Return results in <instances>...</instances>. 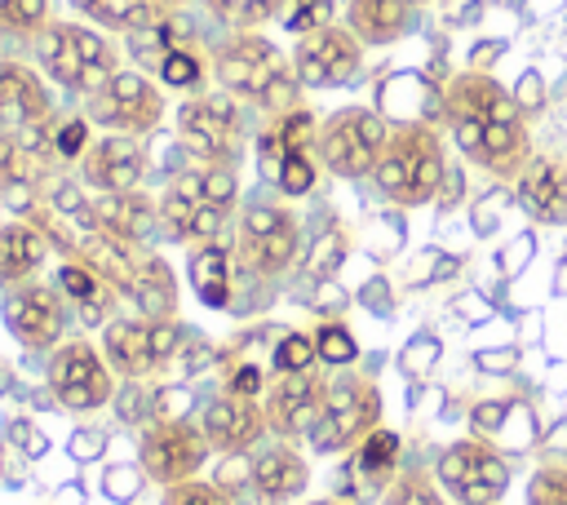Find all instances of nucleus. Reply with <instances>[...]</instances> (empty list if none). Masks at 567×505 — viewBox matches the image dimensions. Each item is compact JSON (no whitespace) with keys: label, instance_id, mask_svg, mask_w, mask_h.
<instances>
[{"label":"nucleus","instance_id":"31","mask_svg":"<svg viewBox=\"0 0 567 505\" xmlns=\"http://www.w3.org/2000/svg\"><path fill=\"white\" fill-rule=\"evenodd\" d=\"M208 58L190 44V40H182V44H173L168 53H164V62L155 66V80L164 84V89H177V93H199L204 89V80H208Z\"/></svg>","mask_w":567,"mask_h":505},{"label":"nucleus","instance_id":"56","mask_svg":"<svg viewBox=\"0 0 567 505\" xmlns=\"http://www.w3.org/2000/svg\"><path fill=\"white\" fill-rule=\"evenodd\" d=\"M527 252H532V235H518L505 252H501V266H505V275H518L523 266H527Z\"/></svg>","mask_w":567,"mask_h":505},{"label":"nucleus","instance_id":"12","mask_svg":"<svg viewBox=\"0 0 567 505\" xmlns=\"http://www.w3.org/2000/svg\"><path fill=\"white\" fill-rule=\"evenodd\" d=\"M208 452H213L208 434L186 416H155L137 439V465L159 487L199 478Z\"/></svg>","mask_w":567,"mask_h":505},{"label":"nucleus","instance_id":"4","mask_svg":"<svg viewBox=\"0 0 567 505\" xmlns=\"http://www.w3.org/2000/svg\"><path fill=\"white\" fill-rule=\"evenodd\" d=\"M40 66L44 75L66 89V93H97L115 71H120V53L115 44L102 35V27H84V22H53L40 35Z\"/></svg>","mask_w":567,"mask_h":505},{"label":"nucleus","instance_id":"37","mask_svg":"<svg viewBox=\"0 0 567 505\" xmlns=\"http://www.w3.org/2000/svg\"><path fill=\"white\" fill-rule=\"evenodd\" d=\"M315 350H319V363H332V368H341V363H354V354H359V341L350 337V328H346V323H337V319H323V323L315 328Z\"/></svg>","mask_w":567,"mask_h":505},{"label":"nucleus","instance_id":"3","mask_svg":"<svg viewBox=\"0 0 567 505\" xmlns=\"http://www.w3.org/2000/svg\"><path fill=\"white\" fill-rule=\"evenodd\" d=\"M443 173H447V155H443V137L434 124H425V120L390 124L385 151L372 168V182L390 204H399V208L434 204Z\"/></svg>","mask_w":567,"mask_h":505},{"label":"nucleus","instance_id":"15","mask_svg":"<svg viewBox=\"0 0 567 505\" xmlns=\"http://www.w3.org/2000/svg\"><path fill=\"white\" fill-rule=\"evenodd\" d=\"M159 221L164 230L177 239V244H213L226 221H230V208H221L208 190H204V177L199 168H186V173H173V182L164 186V199H159Z\"/></svg>","mask_w":567,"mask_h":505},{"label":"nucleus","instance_id":"16","mask_svg":"<svg viewBox=\"0 0 567 505\" xmlns=\"http://www.w3.org/2000/svg\"><path fill=\"white\" fill-rule=\"evenodd\" d=\"M4 328L18 346L27 350H53L62 341V328H66V301H62V288L53 292V284H13V292H4Z\"/></svg>","mask_w":567,"mask_h":505},{"label":"nucleus","instance_id":"33","mask_svg":"<svg viewBox=\"0 0 567 505\" xmlns=\"http://www.w3.org/2000/svg\"><path fill=\"white\" fill-rule=\"evenodd\" d=\"M350 257V235L341 226H323L315 235V244L306 248V275L310 279H332Z\"/></svg>","mask_w":567,"mask_h":505},{"label":"nucleus","instance_id":"24","mask_svg":"<svg viewBox=\"0 0 567 505\" xmlns=\"http://www.w3.org/2000/svg\"><path fill=\"white\" fill-rule=\"evenodd\" d=\"M49 257V235L22 217V221H9L0 226V284L13 288V284H27Z\"/></svg>","mask_w":567,"mask_h":505},{"label":"nucleus","instance_id":"43","mask_svg":"<svg viewBox=\"0 0 567 505\" xmlns=\"http://www.w3.org/2000/svg\"><path fill=\"white\" fill-rule=\"evenodd\" d=\"M275 128H279V137H284V146H288V151H315V133H319L315 111L292 106V111L275 115Z\"/></svg>","mask_w":567,"mask_h":505},{"label":"nucleus","instance_id":"49","mask_svg":"<svg viewBox=\"0 0 567 505\" xmlns=\"http://www.w3.org/2000/svg\"><path fill=\"white\" fill-rule=\"evenodd\" d=\"M226 390L261 399V390H266V372H261L257 363H235V368H230V377H226Z\"/></svg>","mask_w":567,"mask_h":505},{"label":"nucleus","instance_id":"29","mask_svg":"<svg viewBox=\"0 0 567 505\" xmlns=\"http://www.w3.org/2000/svg\"><path fill=\"white\" fill-rule=\"evenodd\" d=\"M128 297L146 319H177V284H173V270L164 257H137Z\"/></svg>","mask_w":567,"mask_h":505},{"label":"nucleus","instance_id":"42","mask_svg":"<svg viewBox=\"0 0 567 505\" xmlns=\"http://www.w3.org/2000/svg\"><path fill=\"white\" fill-rule=\"evenodd\" d=\"M164 505H235V496H230L221 483H208V478H186V483L164 487Z\"/></svg>","mask_w":567,"mask_h":505},{"label":"nucleus","instance_id":"8","mask_svg":"<svg viewBox=\"0 0 567 505\" xmlns=\"http://www.w3.org/2000/svg\"><path fill=\"white\" fill-rule=\"evenodd\" d=\"M177 137L199 164H235L244 151V115L239 97L221 93H190L177 106Z\"/></svg>","mask_w":567,"mask_h":505},{"label":"nucleus","instance_id":"52","mask_svg":"<svg viewBox=\"0 0 567 505\" xmlns=\"http://www.w3.org/2000/svg\"><path fill=\"white\" fill-rule=\"evenodd\" d=\"M474 363L483 372H514L518 368V346H501V350H478Z\"/></svg>","mask_w":567,"mask_h":505},{"label":"nucleus","instance_id":"53","mask_svg":"<svg viewBox=\"0 0 567 505\" xmlns=\"http://www.w3.org/2000/svg\"><path fill=\"white\" fill-rule=\"evenodd\" d=\"M359 301H363L368 310H377V315H390V310H394V297H390V284H385V279H368V284L359 288Z\"/></svg>","mask_w":567,"mask_h":505},{"label":"nucleus","instance_id":"61","mask_svg":"<svg viewBox=\"0 0 567 505\" xmlns=\"http://www.w3.org/2000/svg\"><path fill=\"white\" fill-rule=\"evenodd\" d=\"M0 470H4V456H0Z\"/></svg>","mask_w":567,"mask_h":505},{"label":"nucleus","instance_id":"6","mask_svg":"<svg viewBox=\"0 0 567 505\" xmlns=\"http://www.w3.org/2000/svg\"><path fill=\"white\" fill-rule=\"evenodd\" d=\"M377 425H381V394H377V381H368V377H359V372H341V377L328 381L319 421H315V430H310V447L323 452V456L350 452V447H359Z\"/></svg>","mask_w":567,"mask_h":505},{"label":"nucleus","instance_id":"17","mask_svg":"<svg viewBox=\"0 0 567 505\" xmlns=\"http://www.w3.org/2000/svg\"><path fill=\"white\" fill-rule=\"evenodd\" d=\"M323 394H328V381H323L315 368H306V372H275V381L261 390L266 425H270L279 439L310 434L315 421H319Z\"/></svg>","mask_w":567,"mask_h":505},{"label":"nucleus","instance_id":"45","mask_svg":"<svg viewBox=\"0 0 567 505\" xmlns=\"http://www.w3.org/2000/svg\"><path fill=\"white\" fill-rule=\"evenodd\" d=\"M381 505H443V496H439V487H434L425 474L408 470V474H399V478L390 483V492H385Z\"/></svg>","mask_w":567,"mask_h":505},{"label":"nucleus","instance_id":"59","mask_svg":"<svg viewBox=\"0 0 567 505\" xmlns=\"http://www.w3.org/2000/svg\"><path fill=\"white\" fill-rule=\"evenodd\" d=\"M310 505H350V501H341V496H328V501H310Z\"/></svg>","mask_w":567,"mask_h":505},{"label":"nucleus","instance_id":"22","mask_svg":"<svg viewBox=\"0 0 567 505\" xmlns=\"http://www.w3.org/2000/svg\"><path fill=\"white\" fill-rule=\"evenodd\" d=\"M306 483H310V465L288 443H270L248 461V487L261 505H284V501L301 496Z\"/></svg>","mask_w":567,"mask_h":505},{"label":"nucleus","instance_id":"27","mask_svg":"<svg viewBox=\"0 0 567 505\" xmlns=\"http://www.w3.org/2000/svg\"><path fill=\"white\" fill-rule=\"evenodd\" d=\"M75 257H80L89 270H97L115 292L128 297L133 275H137V252H133V244L111 239V235H102V230H84V239L75 244Z\"/></svg>","mask_w":567,"mask_h":505},{"label":"nucleus","instance_id":"41","mask_svg":"<svg viewBox=\"0 0 567 505\" xmlns=\"http://www.w3.org/2000/svg\"><path fill=\"white\" fill-rule=\"evenodd\" d=\"M284 195H310L315 190V151H288L275 173Z\"/></svg>","mask_w":567,"mask_h":505},{"label":"nucleus","instance_id":"18","mask_svg":"<svg viewBox=\"0 0 567 505\" xmlns=\"http://www.w3.org/2000/svg\"><path fill=\"white\" fill-rule=\"evenodd\" d=\"M199 430L208 434L213 452H221V456H244L248 447L261 443V434H266L270 425H266V408H261V399L221 390L217 399L204 403Z\"/></svg>","mask_w":567,"mask_h":505},{"label":"nucleus","instance_id":"25","mask_svg":"<svg viewBox=\"0 0 567 505\" xmlns=\"http://www.w3.org/2000/svg\"><path fill=\"white\" fill-rule=\"evenodd\" d=\"M346 27L368 44H394L412 27L408 0H346Z\"/></svg>","mask_w":567,"mask_h":505},{"label":"nucleus","instance_id":"20","mask_svg":"<svg viewBox=\"0 0 567 505\" xmlns=\"http://www.w3.org/2000/svg\"><path fill=\"white\" fill-rule=\"evenodd\" d=\"M44 120H53V97L44 75L18 58H0V128L22 133Z\"/></svg>","mask_w":567,"mask_h":505},{"label":"nucleus","instance_id":"58","mask_svg":"<svg viewBox=\"0 0 567 505\" xmlns=\"http://www.w3.org/2000/svg\"><path fill=\"white\" fill-rule=\"evenodd\" d=\"M208 359H213V346H204V341H199V350H190V363H186V368H190V372H204V368H208Z\"/></svg>","mask_w":567,"mask_h":505},{"label":"nucleus","instance_id":"39","mask_svg":"<svg viewBox=\"0 0 567 505\" xmlns=\"http://www.w3.org/2000/svg\"><path fill=\"white\" fill-rule=\"evenodd\" d=\"M527 505H567V465L563 461H545L527 478Z\"/></svg>","mask_w":567,"mask_h":505},{"label":"nucleus","instance_id":"48","mask_svg":"<svg viewBox=\"0 0 567 505\" xmlns=\"http://www.w3.org/2000/svg\"><path fill=\"white\" fill-rule=\"evenodd\" d=\"M514 102L523 106V115H536V111L545 106V80H540V71H523V75H518Z\"/></svg>","mask_w":567,"mask_h":505},{"label":"nucleus","instance_id":"57","mask_svg":"<svg viewBox=\"0 0 567 505\" xmlns=\"http://www.w3.org/2000/svg\"><path fill=\"white\" fill-rule=\"evenodd\" d=\"M501 53H505V40H483V44L470 49V66H474V71H487Z\"/></svg>","mask_w":567,"mask_h":505},{"label":"nucleus","instance_id":"51","mask_svg":"<svg viewBox=\"0 0 567 505\" xmlns=\"http://www.w3.org/2000/svg\"><path fill=\"white\" fill-rule=\"evenodd\" d=\"M288 155V146H284V137H279V128L270 124V128H261V137H257V159H261V173H279V159Z\"/></svg>","mask_w":567,"mask_h":505},{"label":"nucleus","instance_id":"46","mask_svg":"<svg viewBox=\"0 0 567 505\" xmlns=\"http://www.w3.org/2000/svg\"><path fill=\"white\" fill-rule=\"evenodd\" d=\"M27 182H31V151L13 133H0V186L13 190Z\"/></svg>","mask_w":567,"mask_h":505},{"label":"nucleus","instance_id":"55","mask_svg":"<svg viewBox=\"0 0 567 505\" xmlns=\"http://www.w3.org/2000/svg\"><path fill=\"white\" fill-rule=\"evenodd\" d=\"M461 195H465V186H461V168H456V164H447V173H443V186H439V199H434V204H439L443 213H452V208L461 204Z\"/></svg>","mask_w":567,"mask_h":505},{"label":"nucleus","instance_id":"1","mask_svg":"<svg viewBox=\"0 0 567 505\" xmlns=\"http://www.w3.org/2000/svg\"><path fill=\"white\" fill-rule=\"evenodd\" d=\"M439 106L456 151L470 164H478L496 182H514L523 173V164L532 159V133H527L523 106L501 80L465 66L461 75L447 80Z\"/></svg>","mask_w":567,"mask_h":505},{"label":"nucleus","instance_id":"30","mask_svg":"<svg viewBox=\"0 0 567 505\" xmlns=\"http://www.w3.org/2000/svg\"><path fill=\"white\" fill-rule=\"evenodd\" d=\"M58 288H62V297H71L80 306L84 323H97L106 315V306H111V292H106L111 284L97 270H89L84 261H62L58 266Z\"/></svg>","mask_w":567,"mask_h":505},{"label":"nucleus","instance_id":"10","mask_svg":"<svg viewBox=\"0 0 567 505\" xmlns=\"http://www.w3.org/2000/svg\"><path fill=\"white\" fill-rule=\"evenodd\" d=\"M434 478L443 483V492L456 505H496L509 492V465H505V456L496 452V443H487L478 434L447 443L439 452Z\"/></svg>","mask_w":567,"mask_h":505},{"label":"nucleus","instance_id":"5","mask_svg":"<svg viewBox=\"0 0 567 505\" xmlns=\"http://www.w3.org/2000/svg\"><path fill=\"white\" fill-rule=\"evenodd\" d=\"M385 137H390V120L372 106H341L332 115L319 120V133H315V159L346 177V182H359V177H372L381 151H385Z\"/></svg>","mask_w":567,"mask_h":505},{"label":"nucleus","instance_id":"14","mask_svg":"<svg viewBox=\"0 0 567 505\" xmlns=\"http://www.w3.org/2000/svg\"><path fill=\"white\" fill-rule=\"evenodd\" d=\"M363 66V40L346 22H328L292 44V71L301 89H341Z\"/></svg>","mask_w":567,"mask_h":505},{"label":"nucleus","instance_id":"28","mask_svg":"<svg viewBox=\"0 0 567 505\" xmlns=\"http://www.w3.org/2000/svg\"><path fill=\"white\" fill-rule=\"evenodd\" d=\"M230 270H235V257L217 239L213 244H195L190 257H186V275L195 284V297L204 306H213V310L230 306Z\"/></svg>","mask_w":567,"mask_h":505},{"label":"nucleus","instance_id":"11","mask_svg":"<svg viewBox=\"0 0 567 505\" xmlns=\"http://www.w3.org/2000/svg\"><path fill=\"white\" fill-rule=\"evenodd\" d=\"M301 252V221L292 208L284 204H248L239 217V235H235V257L244 270L252 275H284Z\"/></svg>","mask_w":567,"mask_h":505},{"label":"nucleus","instance_id":"9","mask_svg":"<svg viewBox=\"0 0 567 505\" xmlns=\"http://www.w3.org/2000/svg\"><path fill=\"white\" fill-rule=\"evenodd\" d=\"M182 319H111L102 328V354L115 368V377L124 381H142L151 372H159L177 350H182Z\"/></svg>","mask_w":567,"mask_h":505},{"label":"nucleus","instance_id":"26","mask_svg":"<svg viewBox=\"0 0 567 505\" xmlns=\"http://www.w3.org/2000/svg\"><path fill=\"white\" fill-rule=\"evenodd\" d=\"M80 18H89L102 31H142L164 18H173V0H71Z\"/></svg>","mask_w":567,"mask_h":505},{"label":"nucleus","instance_id":"54","mask_svg":"<svg viewBox=\"0 0 567 505\" xmlns=\"http://www.w3.org/2000/svg\"><path fill=\"white\" fill-rule=\"evenodd\" d=\"M102 447H106V434L102 430H75L71 434V456L75 461H93V456H102Z\"/></svg>","mask_w":567,"mask_h":505},{"label":"nucleus","instance_id":"44","mask_svg":"<svg viewBox=\"0 0 567 505\" xmlns=\"http://www.w3.org/2000/svg\"><path fill=\"white\" fill-rule=\"evenodd\" d=\"M328 22H337V0H292V9L284 13V27L292 35H310Z\"/></svg>","mask_w":567,"mask_h":505},{"label":"nucleus","instance_id":"13","mask_svg":"<svg viewBox=\"0 0 567 505\" xmlns=\"http://www.w3.org/2000/svg\"><path fill=\"white\" fill-rule=\"evenodd\" d=\"M49 390L66 412H97L115 399V368L93 341L71 337L49 354Z\"/></svg>","mask_w":567,"mask_h":505},{"label":"nucleus","instance_id":"47","mask_svg":"<svg viewBox=\"0 0 567 505\" xmlns=\"http://www.w3.org/2000/svg\"><path fill=\"white\" fill-rule=\"evenodd\" d=\"M53 151H58L62 159H84V151H89V115L62 120L58 133H53Z\"/></svg>","mask_w":567,"mask_h":505},{"label":"nucleus","instance_id":"50","mask_svg":"<svg viewBox=\"0 0 567 505\" xmlns=\"http://www.w3.org/2000/svg\"><path fill=\"white\" fill-rule=\"evenodd\" d=\"M137 483H142V474H137L133 465H111L106 478H102V487H106L111 501H128V496L137 492Z\"/></svg>","mask_w":567,"mask_h":505},{"label":"nucleus","instance_id":"32","mask_svg":"<svg viewBox=\"0 0 567 505\" xmlns=\"http://www.w3.org/2000/svg\"><path fill=\"white\" fill-rule=\"evenodd\" d=\"M53 27L49 0H0V31L18 40H40Z\"/></svg>","mask_w":567,"mask_h":505},{"label":"nucleus","instance_id":"23","mask_svg":"<svg viewBox=\"0 0 567 505\" xmlns=\"http://www.w3.org/2000/svg\"><path fill=\"white\" fill-rule=\"evenodd\" d=\"M518 204L540 221H567V159L563 155H532L514 177Z\"/></svg>","mask_w":567,"mask_h":505},{"label":"nucleus","instance_id":"38","mask_svg":"<svg viewBox=\"0 0 567 505\" xmlns=\"http://www.w3.org/2000/svg\"><path fill=\"white\" fill-rule=\"evenodd\" d=\"M518 408H523V403H514V399H483V403L470 408V430L492 443L496 434L509 430V421L518 416Z\"/></svg>","mask_w":567,"mask_h":505},{"label":"nucleus","instance_id":"40","mask_svg":"<svg viewBox=\"0 0 567 505\" xmlns=\"http://www.w3.org/2000/svg\"><path fill=\"white\" fill-rule=\"evenodd\" d=\"M439 359H443V341H439L434 332H416V337H408V346L399 350V368H403V377H412V381H421Z\"/></svg>","mask_w":567,"mask_h":505},{"label":"nucleus","instance_id":"7","mask_svg":"<svg viewBox=\"0 0 567 505\" xmlns=\"http://www.w3.org/2000/svg\"><path fill=\"white\" fill-rule=\"evenodd\" d=\"M164 84L137 66H120L97 93H89V124H102L106 133L146 137L164 124Z\"/></svg>","mask_w":567,"mask_h":505},{"label":"nucleus","instance_id":"35","mask_svg":"<svg viewBox=\"0 0 567 505\" xmlns=\"http://www.w3.org/2000/svg\"><path fill=\"white\" fill-rule=\"evenodd\" d=\"M208 4V13L217 18V22H226L230 31H257L284 0H204Z\"/></svg>","mask_w":567,"mask_h":505},{"label":"nucleus","instance_id":"2","mask_svg":"<svg viewBox=\"0 0 567 505\" xmlns=\"http://www.w3.org/2000/svg\"><path fill=\"white\" fill-rule=\"evenodd\" d=\"M208 66L230 97L261 106L266 115H284L301 106V80L292 71V58H284V49L261 31H230L213 49Z\"/></svg>","mask_w":567,"mask_h":505},{"label":"nucleus","instance_id":"21","mask_svg":"<svg viewBox=\"0 0 567 505\" xmlns=\"http://www.w3.org/2000/svg\"><path fill=\"white\" fill-rule=\"evenodd\" d=\"M84 230H102L111 239L137 244L159 226V204L142 190H97L89 199V213L80 221Z\"/></svg>","mask_w":567,"mask_h":505},{"label":"nucleus","instance_id":"60","mask_svg":"<svg viewBox=\"0 0 567 505\" xmlns=\"http://www.w3.org/2000/svg\"><path fill=\"white\" fill-rule=\"evenodd\" d=\"M408 4H412V9H416V4H430V0H408Z\"/></svg>","mask_w":567,"mask_h":505},{"label":"nucleus","instance_id":"19","mask_svg":"<svg viewBox=\"0 0 567 505\" xmlns=\"http://www.w3.org/2000/svg\"><path fill=\"white\" fill-rule=\"evenodd\" d=\"M80 168L93 190H137L146 177V146L128 133H102L97 142H89Z\"/></svg>","mask_w":567,"mask_h":505},{"label":"nucleus","instance_id":"36","mask_svg":"<svg viewBox=\"0 0 567 505\" xmlns=\"http://www.w3.org/2000/svg\"><path fill=\"white\" fill-rule=\"evenodd\" d=\"M319 363V350H315V332H284L270 350V368L275 372H306Z\"/></svg>","mask_w":567,"mask_h":505},{"label":"nucleus","instance_id":"34","mask_svg":"<svg viewBox=\"0 0 567 505\" xmlns=\"http://www.w3.org/2000/svg\"><path fill=\"white\" fill-rule=\"evenodd\" d=\"M359 470H363V478L368 483H385L390 474H394V461H399V434L394 430H385V425H377L363 443H359Z\"/></svg>","mask_w":567,"mask_h":505}]
</instances>
